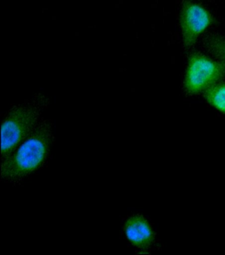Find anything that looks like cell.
I'll return each instance as SVG.
<instances>
[{"label": "cell", "mask_w": 225, "mask_h": 255, "mask_svg": "<svg viewBox=\"0 0 225 255\" xmlns=\"http://www.w3.org/2000/svg\"><path fill=\"white\" fill-rule=\"evenodd\" d=\"M55 141L53 123L43 118L35 130L1 162V180L18 185L48 163Z\"/></svg>", "instance_id": "obj_1"}, {"label": "cell", "mask_w": 225, "mask_h": 255, "mask_svg": "<svg viewBox=\"0 0 225 255\" xmlns=\"http://www.w3.org/2000/svg\"><path fill=\"white\" fill-rule=\"evenodd\" d=\"M49 104L48 98L39 93L6 112L1 124V162L9 157L37 127Z\"/></svg>", "instance_id": "obj_2"}, {"label": "cell", "mask_w": 225, "mask_h": 255, "mask_svg": "<svg viewBox=\"0 0 225 255\" xmlns=\"http://www.w3.org/2000/svg\"><path fill=\"white\" fill-rule=\"evenodd\" d=\"M225 74V64L213 61L200 53L191 55L184 80V88L188 93L206 92L218 84Z\"/></svg>", "instance_id": "obj_3"}, {"label": "cell", "mask_w": 225, "mask_h": 255, "mask_svg": "<svg viewBox=\"0 0 225 255\" xmlns=\"http://www.w3.org/2000/svg\"><path fill=\"white\" fill-rule=\"evenodd\" d=\"M180 25L185 47H192L212 23L210 12L200 4L187 1L180 12Z\"/></svg>", "instance_id": "obj_4"}, {"label": "cell", "mask_w": 225, "mask_h": 255, "mask_svg": "<svg viewBox=\"0 0 225 255\" xmlns=\"http://www.w3.org/2000/svg\"><path fill=\"white\" fill-rule=\"evenodd\" d=\"M123 228L128 240L138 250L146 252L153 246L155 241L154 232L148 221L141 215L130 217Z\"/></svg>", "instance_id": "obj_5"}, {"label": "cell", "mask_w": 225, "mask_h": 255, "mask_svg": "<svg viewBox=\"0 0 225 255\" xmlns=\"http://www.w3.org/2000/svg\"><path fill=\"white\" fill-rule=\"evenodd\" d=\"M205 98L209 104L225 114V84H217L206 90Z\"/></svg>", "instance_id": "obj_6"}, {"label": "cell", "mask_w": 225, "mask_h": 255, "mask_svg": "<svg viewBox=\"0 0 225 255\" xmlns=\"http://www.w3.org/2000/svg\"><path fill=\"white\" fill-rule=\"evenodd\" d=\"M206 43L209 50L220 60L221 63L225 64V39L213 36L207 39Z\"/></svg>", "instance_id": "obj_7"}]
</instances>
